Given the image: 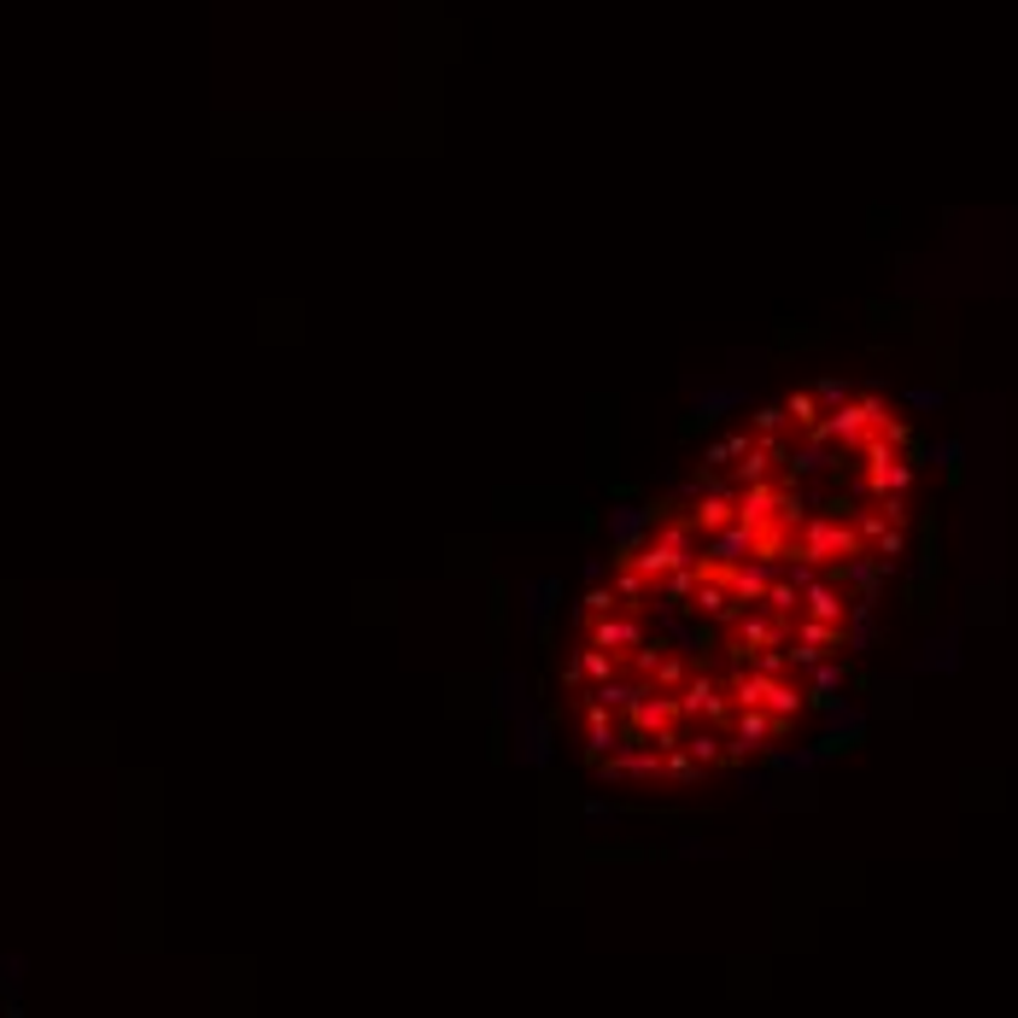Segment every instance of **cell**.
<instances>
[{
	"mask_svg": "<svg viewBox=\"0 0 1018 1018\" xmlns=\"http://www.w3.org/2000/svg\"><path fill=\"white\" fill-rule=\"evenodd\" d=\"M913 486L907 415L849 381L714 440L574 604L556 673L574 755L638 791L779 755L872 644Z\"/></svg>",
	"mask_w": 1018,
	"mask_h": 1018,
	"instance_id": "cell-1",
	"label": "cell"
}]
</instances>
